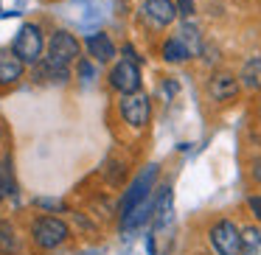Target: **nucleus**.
Returning a JSON list of instances; mask_svg holds the SVG:
<instances>
[{"mask_svg": "<svg viewBox=\"0 0 261 255\" xmlns=\"http://www.w3.org/2000/svg\"><path fill=\"white\" fill-rule=\"evenodd\" d=\"M12 51L17 53L25 65H37L42 59V51H45V37H42V29L37 23H25L23 29L17 31V37H14Z\"/></svg>", "mask_w": 261, "mask_h": 255, "instance_id": "obj_1", "label": "nucleus"}, {"mask_svg": "<svg viewBox=\"0 0 261 255\" xmlns=\"http://www.w3.org/2000/svg\"><path fill=\"white\" fill-rule=\"evenodd\" d=\"M250 210H253L255 219H261V196H253V199H250Z\"/></svg>", "mask_w": 261, "mask_h": 255, "instance_id": "obj_21", "label": "nucleus"}, {"mask_svg": "<svg viewBox=\"0 0 261 255\" xmlns=\"http://www.w3.org/2000/svg\"><path fill=\"white\" fill-rule=\"evenodd\" d=\"M171 216H174V199H171V191L169 188H163L158 196V202H154L152 208V221L158 230H166V227L171 224Z\"/></svg>", "mask_w": 261, "mask_h": 255, "instance_id": "obj_12", "label": "nucleus"}, {"mask_svg": "<svg viewBox=\"0 0 261 255\" xmlns=\"http://www.w3.org/2000/svg\"><path fill=\"white\" fill-rule=\"evenodd\" d=\"M154 180H158V165H146V168L132 180V185L126 188L124 202H121V216L129 213V210L135 208V205H141L143 199H149V191H152Z\"/></svg>", "mask_w": 261, "mask_h": 255, "instance_id": "obj_7", "label": "nucleus"}, {"mask_svg": "<svg viewBox=\"0 0 261 255\" xmlns=\"http://www.w3.org/2000/svg\"><path fill=\"white\" fill-rule=\"evenodd\" d=\"M34 76L37 79H45V81H68L70 79V70H68V65H59V62H51V59H40L37 62V68H34Z\"/></svg>", "mask_w": 261, "mask_h": 255, "instance_id": "obj_14", "label": "nucleus"}, {"mask_svg": "<svg viewBox=\"0 0 261 255\" xmlns=\"http://www.w3.org/2000/svg\"><path fill=\"white\" fill-rule=\"evenodd\" d=\"M242 255H261V230L244 227L242 230Z\"/></svg>", "mask_w": 261, "mask_h": 255, "instance_id": "obj_17", "label": "nucleus"}, {"mask_svg": "<svg viewBox=\"0 0 261 255\" xmlns=\"http://www.w3.org/2000/svg\"><path fill=\"white\" fill-rule=\"evenodd\" d=\"M180 37H182V42H186V45L191 48L194 56H197V53L202 51V37H199V29H197V25L186 23V25L180 29Z\"/></svg>", "mask_w": 261, "mask_h": 255, "instance_id": "obj_18", "label": "nucleus"}, {"mask_svg": "<svg viewBox=\"0 0 261 255\" xmlns=\"http://www.w3.org/2000/svg\"><path fill=\"white\" fill-rule=\"evenodd\" d=\"M17 252V230L12 221L0 219V255H14Z\"/></svg>", "mask_w": 261, "mask_h": 255, "instance_id": "obj_16", "label": "nucleus"}, {"mask_svg": "<svg viewBox=\"0 0 261 255\" xmlns=\"http://www.w3.org/2000/svg\"><path fill=\"white\" fill-rule=\"evenodd\" d=\"M242 84L247 90H261V56H250L242 65Z\"/></svg>", "mask_w": 261, "mask_h": 255, "instance_id": "obj_15", "label": "nucleus"}, {"mask_svg": "<svg viewBox=\"0 0 261 255\" xmlns=\"http://www.w3.org/2000/svg\"><path fill=\"white\" fill-rule=\"evenodd\" d=\"M85 45H87V53H90L96 62H101V65H107V62L115 59V42L110 40V34H104V31H93V34H87Z\"/></svg>", "mask_w": 261, "mask_h": 255, "instance_id": "obj_11", "label": "nucleus"}, {"mask_svg": "<svg viewBox=\"0 0 261 255\" xmlns=\"http://www.w3.org/2000/svg\"><path fill=\"white\" fill-rule=\"evenodd\" d=\"M79 56H82V42L70 31H54L51 40H48V59L70 68L73 62H79Z\"/></svg>", "mask_w": 261, "mask_h": 255, "instance_id": "obj_3", "label": "nucleus"}, {"mask_svg": "<svg viewBox=\"0 0 261 255\" xmlns=\"http://www.w3.org/2000/svg\"><path fill=\"white\" fill-rule=\"evenodd\" d=\"M180 9L174 0H143L141 3V20L149 29H169L177 20Z\"/></svg>", "mask_w": 261, "mask_h": 255, "instance_id": "obj_5", "label": "nucleus"}, {"mask_svg": "<svg viewBox=\"0 0 261 255\" xmlns=\"http://www.w3.org/2000/svg\"><path fill=\"white\" fill-rule=\"evenodd\" d=\"M239 87H242V81L236 79L233 73H227V70H219V73L211 76L208 81V93L214 101H230V98L239 96Z\"/></svg>", "mask_w": 261, "mask_h": 255, "instance_id": "obj_9", "label": "nucleus"}, {"mask_svg": "<svg viewBox=\"0 0 261 255\" xmlns=\"http://www.w3.org/2000/svg\"><path fill=\"white\" fill-rule=\"evenodd\" d=\"M25 62L14 51H0V87H12L23 79Z\"/></svg>", "mask_w": 261, "mask_h": 255, "instance_id": "obj_10", "label": "nucleus"}, {"mask_svg": "<svg viewBox=\"0 0 261 255\" xmlns=\"http://www.w3.org/2000/svg\"><path fill=\"white\" fill-rule=\"evenodd\" d=\"M253 177L261 182V160H255V163H253Z\"/></svg>", "mask_w": 261, "mask_h": 255, "instance_id": "obj_22", "label": "nucleus"}, {"mask_svg": "<svg viewBox=\"0 0 261 255\" xmlns=\"http://www.w3.org/2000/svg\"><path fill=\"white\" fill-rule=\"evenodd\" d=\"M110 87L118 90L121 96H129V93L141 90V68H138L135 59L124 56L121 62H115V68L110 70Z\"/></svg>", "mask_w": 261, "mask_h": 255, "instance_id": "obj_6", "label": "nucleus"}, {"mask_svg": "<svg viewBox=\"0 0 261 255\" xmlns=\"http://www.w3.org/2000/svg\"><path fill=\"white\" fill-rule=\"evenodd\" d=\"M208 241L219 255H239V249H242V233H239V227L233 221L222 219L216 224H211Z\"/></svg>", "mask_w": 261, "mask_h": 255, "instance_id": "obj_4", "label": "nucleus"}, {"mask_svg": "<svg viewBox=\"0 0 261 255\" xmlns=\"http://www.w3.org/2000/svg\"><path fill=\"white\" fill-rule=\"evenodd\" d=\"M31 236H34V244L40 249H54L68 241L70 227L62 219H57V216H40L34 221V227H31Z\"/></svg>", "mask_w": 261, "mask_h": 255, "instance_id": "obj_2", "label": "nucleus"}, {"mask_svg": "<svg viewBox=\"0 0 261 255\" xmlns=\"http://www.w3.org/2000/svg\"><path fill=\"white\" fill-rule=\"evenodd\" d=\"M174 3H177L182 17H194V12H197V3L194 0H174Z\"/></svg>", "mask_w": 261, "mask_h": 255, "instance_id": "obj_19", "label": "nucleus"}, {"mask_svg": "<svg viewBox=\"0 0 261 255\" xmlns=\"http://www.w3.org/2000/svg\"><path fill=\"white\" fill-rule=\"evenodd\" d=\"M160 56H163L166 62L177 65V62H186V59H191L194 53H191V48L182 42V37L177 34V37H169V40L160 45Z\"/></svg>", "mask_w": 261, "mask_h": 255, "instance_id": "obj_13", "label": "nucleus"}, {"mask_svg": "<svg viewBox=\"0 0 261 255\" xmlns=\"http://www.w3.org/2000/svg\"><path fill=\"white\" fill-rule=\"evenodd\" d=\"M118 112H121V118H124L129 126L141 129V126H146L149 115H152V104H149V98L141 96V93H129V96L121 98Z\"/></svg>", "mask_w": 261, "mask_h": 255, "instance_id": "obj_8", "label": "nucleus"}, {"mask_svg": "<svg viewBox=\"0 0 261 255\" xmlns=\"http://www.w3.org/2000/svg\"><path fill=\"white\" fill-rule=\"evenodd\" d=\"M9 188H12V182H9V177H6V168L0 165V202H3V196H6V193H12Z\"/></svg>", "mask_w": 261, "mask_h": 255, "instance_id": "obj_20", "label": "nucleus"}]
</instances>
